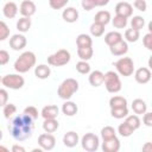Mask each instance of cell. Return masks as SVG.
I'll use <instances>...</instances> for the list:
<instances>
[{"label":"cell","instance_id":"obj_40","mask_svg":"<svg viewBox=\"0 0 152 152\" xmlns=\"http://www.w3.org/2000/svg\"><path fill=\"white\" fill-rule=\"evenodd\" d=\"M76 70L82 74V75H87L90 72V65L88 63V61H80L76 63Z\"/></svg>","mask_w":152,"mask_h":152},{"label":"cell","instance_id":"obj_45","mask_svg":"<svg viewBox=\"0 0 152 152\" xmlns=\"http://www.w3.org/2000/svg\"><path fill=\"white\" fill-rule=\"evenodd\" d=\"M142 44L147 50H152V33L148 32L142 38Z\"/></svg>","mask_w":152,"mask_h":152},{"label":"cell","instance_id":"obj_31","mask_svg":"<svg viewBox=\"0 0 152 152\" xmlns=\"http://www.w3.org/2000/svg\"><path fill=\"white\" fill-rule=\"evenodd\" d=\"M139 37H140V33H139L138 30H134V28L131 27V28H127L125 31V39L128 43H135V42H138Z\"/></svg>","mask_w":152,"mask_h":152},{"label":"cell","instance_id":"obj_18","mask_svg":"<svg viewBox=\"0 0 152 152\" xmlns=\"http://www.w3.org/2000/svg\"><path fill=\"white\" fill-rule=\"evenodd\" d=\"M103 80H104V74L100 70H94L91 72H89V77L88 81L90 83V86L93 87H100L103 84Z\"/></svg>","mask_w":152,"mask_h":152},{"label":"cell","instance_id":"obj_25","mask_svg":"<svg viewBox=\"0 0 152 152\" xmlns=\"http://www.w3.org/2000/svg\"><path fill=\"white\" fill-rule=\"evenodd\" d=\"M112 19V15L108 11H99L95 17H94V21L95 23H99V24H102V25H107Z\"/></svg>","mask_w":152,"mask_h":152},{"label":"cell","instance_id":"obj_49","mask_svg":"<svg viewBox=\"0 0 152 152\" xmlns=\"http://www.w3.org/2000/svg\"><path fill=\"white\" fill-rule=\"evenodd\" d=\"M142 122L147 126V127H151L152 126V113H150V112H145L144 114H142Z\"/></svg>","mask_w":152,"mask_h":152},{"label":"cell","instance_id":"obj_21","mask_svg":"<svg viewBox=\"0 0 152 152\" xmlns=\"http://www.w3.org/2000/svg\"><path fill=\"white\" fill-rule=\"evenodd\" d=\"M50 74H51V69L46 64H39V65H37L34 68V75L39 80H46V78H49Z\"/></svg>","mask_w":152,"mask_h":152},{"label":"cell","instance_id":"obj_24","mask_svg":"<svg viewBox=\"0 0 152 152\" xmlns=\"http://www.w3.org/2000/svg\"><path fill=\"white\" fill-rule=\"evenodd\" d=\"M120 40H122V34L118 31H110L104 36V43L108 46H110V45H113Z\"/></svg>","mask_w":152,"mask_h":152},{"label":"cell","instance_id":"obj_34","mask_svg":"<svg viewBox=\"0 0 152 152\" xmlns=\"http://www.w3.org/2000/svg\"><path fill=\"white\" fill-rule=\"evenodd\" d=\"M118 133H119L121 137L127 138V137H131V135L134 133V129H133L131 126H128V125L124 121L122 124L119 125V127H118Z\"/></svg>","mask_w":152,"mask_h":152},{"label":"cell","instance_id":"obj_26","mask_svg":"<svg viewBox=\"0 0 152 152\" xmlns=\"http://www.w3.org/2000/svg\"><path fill=\"white\" fill-rule=\"evenodd\" d=\"M59 127V124L56 119H44V122H43V129L46 132V133H53L58 129Z\"/></svg>","mask_w":152,"mask_h":152},{"label":"cell","instance_id":"obj_3","mask_svg":"<svg viewBox=\"0 0 152 152\" xmlns=\"http://www.w3.org/2000/svg\"><path fill=\"white\" fill-rule=\"evenodd\" d=\"M80 86H78V82L75 80V78H66L64 80L58 89H57V95L62 99V100H70L72 97V95L78 90Z\"/></svg>","mask_w":152,"mask_h":152},{"label":"cell","instance_id":"obj_37","mask_svg":"<svg viewBox=\"0 0 152 152\" xmlns=\"http://www.w3.org/2000/svg\"><path fill=\"white\" fill-rule=\"evenodd\" d=\"M145 25V19L140 15H134L132 19H131V27L134 28V30H138L140 31Z\"/></svg>","mask_w":152,"mask_h":152},{"label":"cell","instance_id":"obj_20","mask_svg":"<svg viewBox=\"0 0 152 152\" xmlns=\"http://www.w3.org/2000/svg\"><path fill=\"white\" fill-rule=\"evenodd\" d=\"M59 108L56 104H48L42 109V116L44 119H56L58 116Z\"/></svg>","mask_w":152,"mask_h":152},{"label":"cell","instance_id":"obj_2","mask_svg":"<svg viewBox=\"0 0 152 152\" xmlns=\"http://www.w3.org/2000/svg\"><path fill=\"white\" fill-rule=\"evenodd\" d=\"M36 55L32 51L23 52L14 62V70L19 74H25L36 65Z\"/></svg>","mask_w":152,"mask_h":152},{"label":"cell","instance_id":"obj_36","mask_svg":"<svg viewBox=\"0 0 152 152\" xmlns=\"http://www.w3.org/2000/svg\"><path fill=\"white\" fill-rule=\"evenodd\" d=\"M113 137H116V131H115L114 127L104 126L101 129V138H102V140H107V139H110Z\"/></svg>","mask_w":152,"mask_h":152},{"label":"cell","instance_id":"obj_50","mask_svg":"<svg viewBox=\"0 0 152 152\" xmlns=\"http://www.w3.org/2000/svg\"><path fill=\"white\" fill-rule=\"evenodd\" d=\"M12 151L13 152H25V148L20 145H13L12 146Z\"/></svg>","mask_w":152,"mask_h":152},{"label":"cell","instance_id":"obj_7","mask_svg":"<svg viewBox=\"0 0 152 152\" xmlns=\"http://www.w3.org/2000/svg\"><path fill=\"white\" fill-rule=\"evenodd\" d=\"M1 83H2V86H5L8 89L18 90L24 87L25 80L19 74H7L1 78Z\"/></svg>","mask_w":152,"mask_h":152},{"label":"cell","instance_id":"obj_27","mask_svg":"<svg viewBox=\"0 0 152 152\" xmlns=\"http://www.w3.org/2000/svg\"><path fill=\"white\" fill-rule=\"evenodd\" d=\"M76 45L77 48H86V46H91L93 45V39L89 34L81 33L76 38Z\"/></svg>","mask_w":152,"mask_h":152},{"label":"cell","instance_id":"obj_39","mask_svg":"<svg viewBox=\"0 0 152 152\" xmlns=\"http://www.w3.org/2000/svg\"><path fill=\"white\" fill-rule=\"evenodd\" d=\"M15 112H17V107H15L14 103H8V102H7V103L4 106L2 113H4V116H5L6 119L12 118V116L15 114Z\"/></svg>","mask_w":152,"mask_h":152},{"label":"cell","instance_id":"obj_33","mask_svg":"<svg viewBox=\"0 0 152 152\" xmlns=\"http://www.w3.org/2000/svg\"><path fill=\"white\" fill-rule=\"evenodd\" d=\"M125 122H126L128 126H131L134 131H137V129L140 127V125H141V121H140V119H139V116H138L137 114L127 115L126 119H125Z\"/></svg>","mask_w":152,"mask_h":152},{"label":"cell","instance_id":"obj_54","mask_svg":"<svg viewBox=\"0 0 152 152\" xmlns=\"http://www.w3.org/2000/svg\"><path fill=\"white\" fill-rule=\"evenodd\" d=\"M2 139V132H1V129H0V140Z\"/></svg>","mask_w":152,"mask_h":152},{"label":"cell","instance_id":"obj_46","mask_svg":"<svg viewBox=\"0 0 152 152\" xmlns=\"http://www.w3.org/2000/svg\"><path fill=\"white\" fill-rule=\"evenodd\" d=\"M81 6H82V8H83L84 11H91L93 8H95V7H96V5H95V1H94V0H82Z\"/></svg>","mask_w":152,"mask_h":152},{"label":"cell","instance_id":"obj_48","mask_svg":"<svg viewBox=\"0 0 152 152\" xmlns=\"http://www.w3.org/2000/svg\"><path fill=\"white\" fill-rule=\"evenodd\" d=\"M8 102V93L6 89L0 88V107H4Z\"/></svg>","mask_w":152,"mask_h":152},{"label":"cell","instance_id":"obj_10","mask_svg":"<svg viewBox=\"0 0 152 152\" xmlns=\"http://www.w3.org/2000/svg\"><path fill=\"white\" fill-rule=\"evenodd\" d=\"M27 44V39L24 34H13L11 38H10V46L12 50L14 51H20L23 50Z\"/></svg>","mask_w":152,"mask_h":152},{"label":"cell","instance_id":"obj_51","mask_svg":"<svg viewBox=\"0 0 152 152\" xmlns=\"http://www.w3.org/2000/svg\"><path fill=\"white\" fill-rule=\"evenodd\" d=\"M94 1H95L96 6H106L109 2V0H94Z\"/></svg>","mask_w":152,"mask_h":152},{"label":"cell","instance_id":"obj_1","mask_svg":"<svg viewBox=\"0 0 152 152\" xmlns=\"http://www.w3.org/2000/svg\"><path fill=\"white\" fill-rule=\"evenodd\" d=\"M33 119L27 114L23 113L21 115L15 116L8 125V132L17 141H24L32 137L33 133Z\"/></svg>","mask_w":152,"mask_h":152},{"label":"cell","instance_id":"obj_14","mask_svg":"<svg viewBox=\"0 0 152 152\" xmlns=\"http://www.w3.org/2000/svg\"><path fill=\"white\" fill-rule=\"evenodd\" d=\"M109 51L113 56H124L128 51V44L126 40H120L109 46Z\"/></svg>","mask_w":152,"mask_h":152},{"label":"cell","instance_id":"obj_44","mask_svg":"<svg viewBox=\"0 0 152 152\" xmlns=\"http://www.w3.org/2000/svg\"><path fill=\"white\" fill-rule=\"evenodd\" d=\"M133 7L138 11H141V12H145L147 10V2L145 0H134L133 2Z\"/></svg>","mask_w":152,"mask_h":152},{"label":"cell","instance_id":"obj_43","mask_svg":"<svg viewBox=\"0 0 152 152\" xmlns=\"http://www.w3.org/2000/svg\"><path fill=\"white\" fill-rule=\"evenodd\" d=\"M23 113H25V114H27L30 118H32L33 120H37L38 119V115H39V113H38V109L34 107V106H27L25 109H24V112Z\"/></svg>","mask_w":152,"mask_h":152},{"label":"cell","instance_id":"obj_47","mask_svg":"<svg viewBox=\"0 0 152 152\" xmlns=\"http://www.w3.org/2000/svg\"><path fill=\"white\" fill-rule=\"evenodd\" d=\"M10 62V53L6 50H0V66L6 65Z\"/></svg>","mask_w":152,"mask_h":152},{"label":"cell","instance_id":"obj_15","mask_svg":"<svg viewBox=\"0 0 152 152\" xmlns=\"http://www.w3.org/2000/svg\"><path fill=\"white\" fill-rule=\"evenodd\" d=\"M101 147H102L103 152H118L120 150V140L116 137L103 140Z\"/></svg>","mask_w":152,"mask_h":152},{"label":"cell","instance_id":"obj_32","mask_svg":"<svg viewBox=\"0 0 152 152\" xmlns=\"http://www.w3.org/2000/svg\"><path fill=\"white\" fill-rule=\"evenodd\" d=\"M110 115L115 119H124L128 115V108L126 107H118V108H110Z\"/></svg>","mask_w":152,"mask_h":152},{"label":"cell","instance_id":"obj_16","mask_svg":"<svg viewBox=\"0 0 152 152\" xmlns=\"http://www.w3.org/2000/svg\"><path fill=\"white\" fill-rule=\"evenodd\" d=\"M78 142H80V137L74 131H69V132H66L63 135V144L66 147H70V148L71 147H75Z\"/></svg>","mask_w":152,"mask_h":152},{"label":"cell","instance_id":"obj_5","mask_svg":"<svg viewBox=\"0 0 152 152\" xmlns=\"http://www.w3.org/2000/svg\"><path fill=\"white\" fill-rule=\"evenodd\" d=\"M114 66L118 71L119 75L124 76V77H128L132 76L134 72V62L131 57H121L119 58L115 63Z\"/></svg>","mask_w":152,"mask_h":152},{"label":"cell","instance_id":"obj_28","mask_svg":"<svg viewBox=\"0 0 152 152\" xmlns=\"http://www.w3.org/2000/svg\"><path fill=\"white\" fill-rule=\"evenodd\" d=\"M94 55V50L91 46H86V48H77V56L80 57L81 61H89Z\"/></svg>","mask_w":152,"mask_h":152},{"label":"cell","instance_id":"obj_22","mask_svg":"<svg viewBox=\"0 0 152 152\" xmlns=\"http://www.w3.org/2000/svg\"><path fill=\"white\" fill-rule=\"evenodd\" d=\"M77 110H78L77 104L72 101H69V100H65V102L62 106V112L66 116H74L77 113Z\"/></svg>","mask_w":152,"mask_h":152},{"label":"cell","instance_id":"obj_23","mask_svg":"<svg viewBox=\"0 0 152 152\" xmlns=\"http://www.w3.org/2000/svg\"><path fill=\"white\" fill-rule=\"evenodd\" d=\"M132 110L137 114V115H140V114H144L146 110H147V104L144 100L141 99H135L133 100L132 102Z\"/></svg>","mask_w":152,"mask_h":152},{"label":"cell","instance_id":"obj_38","mask_svg":"<svg viewBox=\"0 0 152 152\" xmlns=\"http://www.w3.org/2000/svg\"><path fill=\"white\" fill-rule=\"evenodd\" d=\"M112 24L115 28H125L127 26V18L115 14V17L112 19Z\"/></svg>","mask_w":152,"mask_h":152},{"label":"cell","instance_id":"obj_11","mask_svg":"<svg viewBox=\"0 0 152 152\" xmlns=\"http://www.w3.org/2000/svg\"><path fill=\"white\" fill-rule=\"evenodd\" d=\"M115 13L116 15H121L128 19L133 14V6L127 1H120L115 6Z\"/></svg>","mask_w":152,"mask_h":152},{"label":"cell","instance_id":"obj_13","mask_svg":"<svg viewBox=\"0 0 152 152\" xmlns=\"http://www.w3.org/2000/svg\"><path fill=\"white\" fill-rule=\"evenodd\" d=\"M151 76H152L151 70H150L148 68H145V66L139 68V69H137V70L134 71V78H135V81H137L138 83H140V84H145V83L150 82Z\"/></svg>","mask_w":152,"mask_h":152},{"label":"cell","instance_id":"obj_19","mask_svg":"<svg viewBox=\"0 0 152 152\" xmlns=\"http://www.w3.org/2000/svg\"><path fill=\"white\" fill-rule=\"evenodd\" d=\"M2 13L7 19H13L18 14V6L13 1H8L2 7Z\"/></svg>","mask_w":152,"mask_h":152},{"label":"cell","instance_id":"obj_35","mask_svg":"<svg viewBox=\"0 0 152 152\" xmlns=\"http://www.w3.org/2000/svg\"><path fill=\"white\" fill-rule=\"evenodd\" d=\"M89 30H90V34L93 37H101L103 34V32H104V25L94 21L90 25V28Z\"/></svg>","mask_w":152,"mask_h":152},{"label":"cell","instance_id":"obj_30","mask_svg":"<svg viewBox=\"0 0 152 152\" xmlns=\"http://www.w3.org/2000/svg\"><path fill=\"white\" fill-rule=\"evenodd\" d=\"M127 106V100L124 96L115 95L110 97L109 100V107L110 108H118V107H126Z\"/></svg>","mask_w":152,"mask_h":152},{"label":"cell","instance_id":"obj_29","mask_svg":"<svg viewBox=\"0 0 152 152\" xmlns=\"http://www.w3.org/2000/svg\"><path fill=\"white\" fill-rule=\"evenodd\" d=\"M31 19L28 17H21L18 21H17V30L21 33H25L30 30L31 27Z\"/></svg>","mask_w":152,"mask_h":152},{"label":"cell","instance_id":"obj_6","mask_svg":"<svg viewBox=\"0 0 152 152\" xmlns=\"http://www.w3.org/2000/svg\"><path fill=\"white\" fill-rule=\"evenodd\" d=\"M71 59V55L68 50L65 49H59L55 53L50 55L48 57V63L52 66H63L68 64Z\"/></svg>","mask_w":152,"mask_h":152},{"label":"cell","instance_id":"obj_8","mask_svg":"<svg viewBox=\"0 0 152 152\" xmlns=\"http://www.w3.org/2000/svg\"><path fill=\"white\" fill-rule=\"evenodd\" d=\"M81 145L82 148L86 150L87 152H95L100 145L99 137L94 133H86L81 139Z\"/></svg>","mask_w":152,"mask_h":152},{"label":"cell","instance_id":"obj_17","mask_svg":"<svg viewBox=\"0 0 152 152\" xmlns=\"http://www.w3.org/2000/svg\"><path fill=\"white\" fill-rule=\"evenodd\" d=\"M78 15H80L78 14V11L75 7H66L63 11V13H62L63 20L66 21V23H70V24L76 23L78 20Z\"/></svg>","mask_w":152,"mask_h":152},{"label":"cell","instance_id":"obj_52","mask_svg":"<svg viewBox=\"0 0 152 152\" xmlns=\"http://www.w3.org/2000/svg\"><path fill=\"white\" fill-rule=\"evenodd\" d=\"M142 150H144V151H145V150L151 151V150H152V145H151V142H147V144H146V145L142 147Z\"/></svg>","mask_w":152,"mask_h":152},{"label":"cell","instance_id":"obj_12","mask_svg":"<svg viewBox=\"0 0 152 152\" xmlns=\"http://www.w3.org/2000/svg\"><path fill=\"white\" fill-rule=\"evenodd\" d=\"M36 10H37L36 4L33 1H31V0H24V1H21L20 7H19L20 14L23 17H28V18H31L36 13Z\"/></svg>","mask_w":152,"mask_h":152},{"label":"cell","instance_id":"obj_41","mask_svg":"<svg viewBox=\"0 0 152 152\" xmlns=\"http://www.w3.org/2000/svg\"><path fill=\"white\" fill-rule=\"evenodd\" d=\"M8 37H10V27L5 21L0 20V42L6 40Z\"/></svg>","mask_w":152,"mask_h":152},{"label":"cell","instance_id":"obj_4","mask_svg":"<svg viewBox=\"0 0 152 152\" xmlns=\"http://www.w3.org/2000/svg\"><path fill=\"white\" fill-rule=\"evenodd\" d=\"M103 83H104V87L107 89L108 93H112V94H116L121 90V81H120V77L118 75V72L115 71H107L104 74V80H103Z\"/></svg>","mask_w":152,"mask_h":152},{"label":"cell","instance_id":"obj_9","mask_svg":"<svg viewBox=\"0 0 152 152\" xmlns=\"http://www.w3.org/2000/svg\"><path fill=\"white\" fill-rule=\"evenodd\" d=\"M38 145L40 146L42 150L45 151H51L56 146V138L51 133H42L38 137Z\"/></svg>","mask_w":152,"mask_h":152},{"label":"cell","instance_id":"obj_55","mask_svg":"<svg viewBox=\"0 0 152 152\" xmlns=\"http://www.w3.org/2000/svg\"><path fill=\"white\" fill-rule=\"evenodd\" d=\"M1 78H2V77H1V76H0V82H1Z\"/></svg>","mask_w":152,"mask_h":152},{"label":"cell","instance_id":"obj_42","mask_svg":"<svg viewBox=\"0 0 152 152\" xmlns=\"http://www.w3.org/2000/svg\"><path fill=\"white\" fill-rule=\"evenodd\" d=\"M69 0H49V5L52 10H62L66 6Z\"/></svg>","mask_w":152,"mask_h":152},{"label":"cell","instance_id":"obj_53","mask_svg":"<svg viewBox=\"0 0 152 152\" xmlns=\"http://www.w3.org/2000/svg\"><path fill=\"white\" fill-rule=\"evenodd\" d=\"M0 151H1V152H7V151H8V148H7L6 146H2V145H0Z\"/></svg>","mask_w":152,"mask_h":152}]
</instances>
